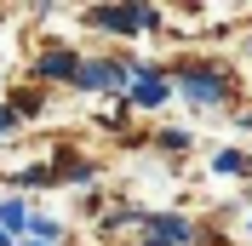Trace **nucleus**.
Here are the masks:
<instances>
[{
  "label": "nucleus",
  "instance_id": "obj_8",
  "mask_svg": "<svg viewBox=\"0 0 252 246\" xmlns=\"http://www.w3.org/2000/svg\"><path fill=\"white\" fill-rule=\"evenodd\" d=\"M34 246H46V241H34Z\"/></svg>",
  "mask_w": 252,
  "mask_h": 246
},
{
  "label": "nucleus",
  "instance_id": "obj_2",
  "mask_svg": "<svg viewBox=\"0 0 252 246\" xmlns=\"http://www.w3.org/2000/svg\"><path fill=\"white\" fill-rule=\"evenodd\" d=\"M184 92L201 97V103H218V97H223V80L206 75V69H189V75H184Z\"/></svg>",
  "mask_w": 252,
  "mask_h": 246
},
{
  "label": "nucleus",
  "instance_id": "obj_4",
  "mask_svg": "<svg viewBox=\"0 0 252 246\" xmlns=\"http://www.w3.org/2000/svg\"><path fill=\"white\" fill-rule=\"evenodd\" d=\"M40 75H52V80H75L80 63L69 58V52H46V58H40Z\"/></svg>",
  "mask_w": 252,
  "mask_h": 246
},
{
  "label": "nucleus",
  "instance_id": "obj_5",
  "mask_svg": "<svg viewBox=\"0 0 252 246\" xmlns=\"http://www.w3.org/2000/svg\"><path fill=\"white\" fill-rule=\"evenodd\" d=\"M138 103H160V97H166V80H155V75H149V69H138Z\"/></svg>",
  "mask_w": 252,
  "mask_h": 246
},
{
  "label": "nucleus",
  "instance_id": "obj_6",
  "mask_svg": "<svg viewBox=\"0 0 252 246\" xmlns=\"http://www.w3.org/2000/svg\"><path fill=\"white\" fill-rule=\"evenodd\" d=\"M218 172H229V178H241V172H247V154L223 149V154H218Z\"/></svg>",
  "mask_w": 252,
  "mask_h": 246
},
{
  "label": "nucleus",
  "instance_id": "obj_7",
  "mask_svg": "<svg viewBox=\"0 0 252 246\" xmlns=\"http://www.w3.org/2000/svg\"><path fill=\"white\" fill-rule=\"evenodd\" d=\"M0 217H6V229H23V223H29V212H23L17 200H6V206H0Z\"/></svg>",
  "mask_w": 252,
  "mask_h": 246
},
{
  "label": "nucleus",
  "instance_id": "obj_3",
  "mask_svg": "<svg viewBox=\"0 0 252 246\" xmlns=\"http://www.w3.org/2000/svg\"><path fill=\"white\" fill-rule=\"evenodd\" d=\"M178 241H189L184 217H155V223H149V246H178Z\"/></svg>",
  "mask_w": 252,
  "mask_h": 246
},
{
  "label": "nucleus",
  "instance_id": "obj_1",
  "mask_svg": "<svg viewBox=\"0 0 252 246\" xmlns=\"http://www.w3.org/2000/svg\"><path fill=\"white\" fill-rule=\"evenodd\" d=\"M80 86H97V92H103V86H121V80H126V69H121V63H80Z\"/></svg>",
  "mask_w": 252,
  "mask_h": 246
}]
</instances>
